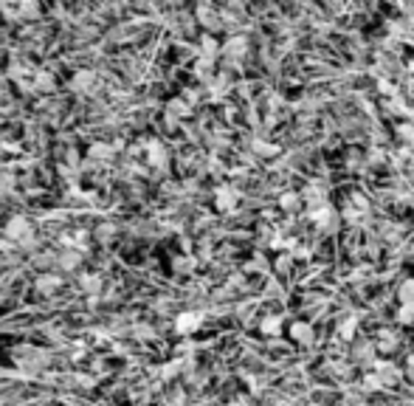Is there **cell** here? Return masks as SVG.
<instances>
[{
	"mask_svg": "<svg viewBox=\"0 0 414 406\" xmlns=\"http://www.w3.org/2000/svg\"><path fill=\"white\" fill-rule=\"evenodd\" d=\"M408 375H414V355H408Z\"/></svg>",
	"mask_w": 414,
	"mask_h": 406,
	"instance_id": "cell-7",
	"label": "cell"
},
{
	"mask_svg": "<svg viewBox=\"0 0 414 406\" xmlns=\"http://www.w3.org/2000/svg\"><path fill=\"white\" fill-rule=\"evenodd\" d=\"M400 302H403V308H411L414 310V280H406L400 285Z\"/></svg>",
	"mask_w": 414,
	"mask_h": 406,
	"instance_id": "cell-3",
	"label": "cell"
},
{
	"mask_svg": "<svg viewBox=\"0 0 414 406\" xmlns=\"http://www.w3.org/2000/svg\"><path fill=\"white\" fill-rule=\"evenodd\" d=\"M282 209L285 212H299L302 209V195H296V192L282 195Z\"/></svg>",
	"mask_w": 414,
	"mask_h": 406,
	"instance_id": "cell-4",
	"label": "cell"
},
{
	"mask_svg": "<svg viewBox=\"0 0 414 406\" xmlns=\"http://www.w3.org/2000/svg\"><path fill=\"white\" fill-rule=\"evenodd\" d=\"M262 330H265V333H271V336H276V333L282 330V319H279V316H268V319H265V325H262Z\"/></svg>",
	"mask_w": 414,
	"mask_h": 406,
	"instance_id": "cell-5",
	"label": "cell"
},
{
	"mask_svg": "<svg viewBox=\"0 0 414 406\" xmlns=\"http://www.w3.org/2000/svg\"><path fill=\"white\" fill-rule=\"evenodd\" d=\"M400 322H403V325L414 322V310H411V308H403V310H400Z\"/></svg>",
	"mask_w": 414,
	"mask_h": 406,
	"instance_id": "cell-6",
	"label": "cell"
},
{
	"mask_svg": "<svg viewBox=\"0 0 414 406\" xmlns=\"http://www.w3.org/2000/svg\"><path fill=\"white\" fill-rule=\"evenodd\" d=\"M200 327V316L197 313H183L180 319H178V330L180 333H192V330H197Z\"/></svg>",
	"mask_w": 414,
	"mask_h": 406,
	"instance_id": "cell-2",
	"label": "cell"
},
{
	"mask_svg": "<svg viewBox=\"0 0 414 406\" xmlns=\"http://www.w3.org/2000/svg\"><path fill=\"white\" fill-rule=\"evenodd\" d=\"M291 339H293L296 344L307 347V344H313V327H310L307 322H296V325L291 327Z\"/></svg>",
	"mask_w": 414,
	"mask_h": 406,
	"instance_id": "cell-1",
	"label": "cell"
}]
</instances>
